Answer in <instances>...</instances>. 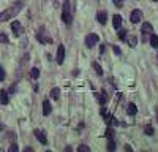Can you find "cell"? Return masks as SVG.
Instances as JSON below:
<instances>
[{"instance_id":"cell-1","label":"cell","mask_w":158,"mask_h":152,"mask_svg":"<svg viewBox=\"0 0 158 152\" xmlns=\"http://www.w3.org/2000/svg\"><path fill=\"white\" fill-rule=\"evenodd\" d=\"M22 6H24V2H17L11 8H8V10H5V11H2V13H0V22H5V21H8V19H11L13 16H16Z\"/></svg>"},{"instance_id":"cell-2","label":"cell","mask_w":158,"mask_h":152,"mask_svg":"<svg viewBox=\"0 0 158 152\" xmlns=\"http://www.w3.org/2000/svg\"><path fill=\"white\" fill-rule=\"evenodd\" d=\"M62 19H63L65 24H70V22H71V3H70V0H63Z\"/></svg>"},{"instance_id":"cell-3","label":"cell","mask_w":158,"mask_h":152,"mask_svg":"<svg viewBox=\"0 0 158 152\" xmlns=\"http://www.w3.org/2000/svg\"><path fill=\"white\" fill-rule=\"evenodd\" d=\"M98 41H100V36H98L97 33H89V35L86 36V46H87V48H94Z\"/></svg>"},{"instance_id":"cell-4","label":"cell","mask_w":158,"mask_h":152,"mask_svg":"<svg viewBox=\"0 0 158 152\" xmlns=\"http://www.w3.org/2000/svg\"><path fill=\"white\" fill-rule=\"evenodd\" d=\"M152 30H153L152 24H150V22H144V25L141 27V32H142V35H144L142 41H145V40H147V35H150V33H152Z\"/></svg>"},{"instance_id":"cell-5","label":"cell","mask_w":158,"mask_h":152,"mask_svg":"<svg viewBox=\"0 0 158 152\" xmlns=\"http://www.w3.org/2000/svg\"><path fill=\"white\" fill-rule=\"evenodd\" d=\"M55 60H57L59 65L63 63V60H65V46H63V44L59 46V49H57V57H55Z\"/></svg>"},{"instance_id":"cell-6","label":"cell","mask_w":158,"mask_h":152,"mask_svg":"<svg viewBox=\"0 0 158 152\" xmlns=\"http://www.w3.org/2000/svg\"><path fill=\"white\" fill-rule=\"evenodd\" d=\"M142 19V13L139 11V10H134V11L131 13V16H130V21H131L133 24H136V22H139Z\"/></svg>"},{"instance_id":"cell-7","label":"cell","mask_w":158,"mask_h":152,"mask_svg":"<svg viewBox=\"0 0 158 152\" xmlns=\"http://www.w3.org/2000/svg\"><path fill=\"white\" fill-rule=\"evenodd\" d=\"M35 136L41 144H46V142H48V139H46V133H43L41 130H35Z\"/></svg>"},{"instance_id":"cell-8","label":"cell","mask_w":158,"mask_h":152,"mask_svg":"<svg viewBox=\"0 0 158 152\" xmlns=\"http://www.w3.org/2000/svg\"><path fill=\"white\" fill-rule=\"evenodd\" d=\"M11 30H13V33H14L16 36H19L21 32H22V27H21V24L17 22V21H14V22L11 24Z\"/></svg>"},{"instance_id":"cell-9","label":"cell","mask_w":158,"mask_h":152,"mask_svg":"<svg viewBox=\"0 0 158 152\" xmlns=\"http://www.w3.org/2000/svg\"><path fill=\"white\" fill-rule=\"evenodd\" d=\"M51 111H52L51 101L44 100V101H43V114H44V116H49V114H51Z\"/></svg>"},{"instance_id":"cell-10","label":"cell","mask_w":158,"mask_h":152,"mask_svg":"<svg viewBox=\"0 0 158 152\" xmlns=\"http://www.w3.org/2000/svg\"><path fill=\"white\" fill-rule=\"evenodd\" d=\"M112 25H114V28H119L122 27V16H119V14H116L114 17H112Z\"/></svg>"},{"instance_id":"cell-11","label":"cell","mask_w":158,"mask_h":152,"mask_svg":"<svg viewBox=\"0 0 158 152\" xmlns=\"http://www.w3.org/2000/svg\"><path fill=\"white\" fill-rule=\"evenodd\" d=\"M8 101H10V97H8L6 90L2 89V90H0V103H2V104H6Z\"/></svg>"},{"instance_id":"cell-12","label":"cell","mask_w":158,"mask_h":152,"mask_svg":"<svg viewBox=\"0 0 158 152\" xmlns=\"http://www.w3.org/2000/svg\"><path fill=\"white\" fill-rule=\"evenodd\" d=\"M97 19H98L100 24H106V21H108V14H106L105 11H100V13L97 14Z\"/></svg>"},{"instance_id":"cell-13","label":"cell","mask_w":158,"mask_h":152,"mask_svg":"<svg viewBox=\"0 0 158 152\" xmlns=\"http://www.w3.org/2000/svg\"><path fill=\"white\" fill-rule=\"evenodd\" d=\"M95 98H97L101 104H105V103L108 101V97H106V95H105V93H100V92H95Z\"/></svg>"},{"instance_id":"cell-14","label":"cell","mask_w":158,"mask_h":152,"mask_svg":"<svg viewBox=\"0 0 158 152\" xmlns=\"http://www.w3.org/2000/svg\"><path fill=\"white\" fill-rule=\"evenodd\" d=\"M125 40L128 41V46H130V48H134V46L138 44V38H136L134 35H133V36H128V38H125Z\"/></svg>"},{"instance_id":"cell-15","label":"cell","mask_w":158,"mask_h":152,"mask_svg":"<svg viewBox=\"0 0 158 152\" xmlns=\"http://www.w3.org/2000/svg\"><path fill=\"white\" fill-rule=\"evenodd\" d=\"M92 66H94V70L97 71V74H98V76H103V68L100 66V63H98V62H94V63H92Z\"/></svg>"},{"instance_id":"cell-16","label":"cell","mask_w":158,"mask_h":152,"mask_svg":"<svg viewBox=\"0 0 158 152\" xmlns=\"http://www.w3.org/2000/svg\"><path fill=\"white\" fill-rule=\"evenodd\" d=\"M127 111H128V114H131V116H133V114H136V112H138V108H136V104L130 103V104H128V108H127Z\"/></svg>"},{"instance_id":"cell-17","label":"cell","mask_w":158,"mask_h":152,"mask_svg":"<svg viewBox=\"0 0 158 152\" xmlns=\"http://www.w3.org/2000/svg\"><path fill=\"white\" fill-rule=\"evenodd\" d=\"M108 150H116V141H114V138H109L108 139Z\"/></svg>"},{"instance_id":"cell-18","label":"cell","mask_w":158,"mask_h":152,"mask_svg":"<svg viewBox=\"0 0 158 152\" xmlns=\"http://www.w3.org/2000/svg\"><path fill=\"white\" fill-rule=\"evenodd\" d=\"M30 76H32V79H38L40 78V70L38 68H32L30 70Z\"/></svg>"},{"instance_id":"cell-19","label":"cell","mask_w":158,"mask_h":152,"mask_svg":"<svg viewBox=\"0 0 158 152\" xmlns=\"http://www.w3.org/2000/svg\"><path fill=\"white\" fill-rule=\"evenodd\" d=\"M51 97H52L54 100H57V98L60 97V90H59L57 87H54V89L51 90Z\"/></svg>"},{"instance_id":"cell-20","label":"cell","mask_w":158,"mask_h":152,"mask_svg":"<svg viewBox=\"0 0 158 152\" xmlns=\"http://www.w3.org/2000/svg\"><path fill=\"white\" fill-rule=\"evenodd\" d=\"M149 40H150V44H152L153 48H158V35H152Z\"/></svg>"},{"instance_id":"cell-21","label":"cell","mask_w":158,"mask_h":152,"mask_svg":"<svg viewBox=\"0 0 158 152\" xmlns=\"http://www.w3.org/2000/svg\"><path fill=\"white\" fill-rule=\"evenodd\" d=\"M125 36H127V30H123V28L120 30V28H119V38H120V40H125Z\"/></svg>"},{"instance_id":"cell-22","label":"cell","mask_w":158,"mask_h":152,"mask_svg":"<svg viewBox=\"0 0 158 152\" xmlns=\"http://www.w3.org/2000/svg\"><path fill=\"white\" fill-rule=\"evenodd\" d=\"M78 150H79V152H82V150H84V152H89L90 147H89V146H84V144H81V146L78 147Z\"/></svg>"},{"instance_id":"cell-23","label":"cell","mask_w":158,"mask_h":152,"mask_svg":"<svg viewBox=\"0 0 158 152\" xmlns=\"http://www.w3.org/2000/svg\"><path fill=\"white\" fill-rule=\"evenodd\" d=\"M145 133H147L149 136H152V135H153V128H152L150 125H147V127H145Z\"/></svg>"},{"instance_id":"cell-24","label":"cell","mask_w":158,"mask_h":152,"mask_svg":"<svg viewBox=\"0 0 158 152\" xmlns=\"http://www.w3.org/2000/svg\"><path fill=\"white\" fill-rule=\"evenodd\" d=\"M106 136H108V139H109V138H114V130H112V128H108Z\"/></svg>"},{"instance_id":"cell-25","label":"cell","mask_w":158,"mask_h":152,"mask_svg":"<svg viewBox=\"0 0 158 152\" xmlns=\"http://www.w3.org/2000/svg\"><path fill=\"white\" fill-rule=\"evenodd\" d=\"M0 43H8V36L5 33H0Z\"/></svg>"},{"instance_id":"cell-26","label":"cell","mask_w":158,"mask_h":152,"mask_svg":"<svg viewBox=\"0 0 158 152\" xmlns=\"http://www.w3.org/2000/svg\"><path fill=\"white\" fill-rule=\"evenodd\" d=\"M3 79H5V70L0 66V81H3Z\"/></svg>"},{"instance_id":"cell-27","label":"cell","mask_w":158,"mask_h":152,"mask_svg":"<svg viewBox=\"0 0 158 152\" xmlns=\"http://www.w3.org/2000/svg\"><path fill=\"white\" fill-rule=\"evenodd\" d=\"M114 5L117 8H122V0H114Z\"/></svg>"},{"instance_id":"cell-28","label":"cell","mask_w":158,"mask_h":152,"mask_svg":"<svg viewBox=\"0 0 158 152\" xmlns=\"http://www.w3.org/2000/svg\"><path fill=\"white\" fill-rule=\"evenodd\" d=\"M112 49H114V52H116L117 55L120 54V48H119V46H114V48H112Z\"/></svg>"},{"instance_id":"cell-29","label":"cell","mask_w":158,"mask_h":152,"mask_svg":"<svg viewBox=\"0 0 158 152\" xmlns=\"http://www.w3.org/2000/svg\"><path fill=\"white\" fill-rule=\"evenodd\" d=\"M10 150H17V146H16V144H11V146H10Z\"/></svg>"},{"instance_id":"cell-30","label":"cell","mask_w":158,"mask_h":152,"mask_svg":"<svg viewBox=\"0 0 158 152\" xmlns=\"http://www.w3.org/2000/svg\"><path fill=\"white\" fill-rule=\"evenodd\" d=\"M3 130V125H2V124H0V131H2Z\"/></svg>"},{"instance_id":"cell-31","label":"cell","mask_w":158,"mask_h":152,"mask_svg":"<svg viewBox=\"0 0 158 152\" xmlns=\"http://www.w3.org/2000/svg\"><path fill=\"white\" fill-rule=\"evenodd\" d=\"M153 2H158V0H153Z\"/></svg>"}]
</instances>
